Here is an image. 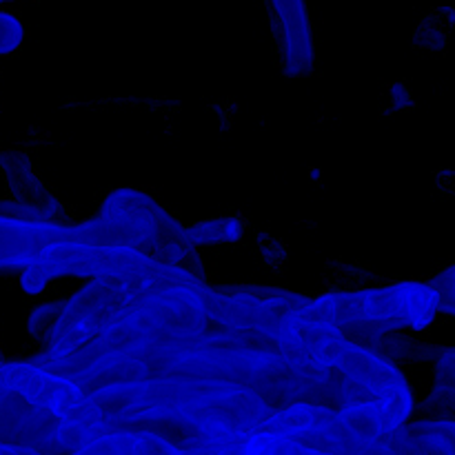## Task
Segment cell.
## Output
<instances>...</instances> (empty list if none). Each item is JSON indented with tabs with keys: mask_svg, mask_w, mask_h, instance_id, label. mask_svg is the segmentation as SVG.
I'll use <instances>...</instances> for the list:
<instances>
[{
	"mask_svg": "<svg viewBox=\"0 0 455 455\" xmlns=\"http://www.w3.org/2000/svg\"><path fill=\"white\" fill-rule=\"evenodd\" d=\"M440 309V298L434 287L425 284H398V287L364 291L355 296L323 298L302 305V314L314 323L338 329H380L425 327Z\"/></svg>",
	"mask_w": 455,
	"mask_h": 455,
	"instance_id": "1",
	"label": "cell"
},
{
	"mask_svg": "<svg viewBox=\"0 0 455 455\" xmlns=\"http://www.w3.org/2000/svg\"><path fill=\"white\" fill-rule=\"evenodd\" d=\"M69 240L89 243V227L60 229V227L0 216V269L29 267L40 253L52 249L53 244L69 243Z\"/></svg>",
	"mask_w": 455,
	"mask_h": 455,
	"instance_id": "2",
	"label": "cell"
},
{
	"mask_svg": "<svg viewBox=\"0 0 455 455\" xmlns=\"http://www.w3.org/2000/svg\"><path fill=\"white\" fill-rule=\"evenodd\" d=\"M267 3L274 13L284 65L293 74H300L311 65V58H314V43H311V27L305 0H267Z\"/></svg>",
	"mask_w": 455,
	"mask_h": 455,
	"instance_id": "3",
	"label": "cell"
},
{
	"mask_svg": "<svg viewBox=\"0 0 455 455\" xmlns=\"http://www.w3.org/2000/svg\"><path fill=\"white\" fill-rule=\"evenodd\" d=\"M69 455H185L180 447L149 431H107L89 438Z\"/></svg>",
	"mask_w": 455,
	"mask_h": 455,
	"instance_id": "4",
	"label": "cell"
},
{
	"mask_svg": "<svg viewBox=\"0 0 455 455\" xmlns=\"http://www.w3.org/2000/svg\"><path fill=\"white\" fill-rule=\"evenodd\" d=\"M438 403L455 411V351L447 354L438 367Z\"/></svg>",
	"mask_w": 455,
	"mask_h": 455,
	"instance_id": "5",
	"label": "cell"
},
{
	"mask_svg": "<svg viewBox=\"0 0 455 455\" xmlns=\"http://www.w3.org/2000/svg\"><path fill=\"white\" fill-rule=\"evenodd\" d=\"M20 36L22 31H20V25H18V20H13L9 13L0 12V53L12 52V49L18 44V40H20Z\"/></svg>",
	"mask_w": 455,
	"mask_h": 455,
	"instance_id": "6",
	"label": "cell"
},
{
	"mask_svg": "<svg viewBox=\"0 0 455 455\" xmlns=\"http://www.w3.org/2000/svg\"><path fill=\"white\" fill-rule=\"evenodd\" d=\"M434 289L440 298V307H444V309L455 314V267L444 271L443 278H438V284Z\"/></svg>",
	"mask_w": 455,
	"mask_h": 455,
	"instance_id": "7",
	"label": "cell"
},
{
	"mask_svg": "<svg viewBox=\"0 0 455 455\" xmlns=\"http://www.w3.org/2000/svg\"><path fill=\"white\" fill-rule=\"evenodd\" d=\"M0 455H43L34 447H22V444L0 443Z\"/></svg>",
	"mask_w": 455,
	"mask_h": 455,
	"instance_id": "8",
	"label": "cell"
},
{
	"mask_svg": "<svg viewBox=\"0 0 455 455\" xmlns=\"http://www.w3.org/2000/svg\"><path fill=\"white\" fill-rule=\"evenodd\" d=\"M4 3H9V0H0V4H4Z\"/></svg>",
	"mask_w": 455,
	"mask_h": 455,
	"instance_id": "9",
	"label": "cell"
}]
</instances>
